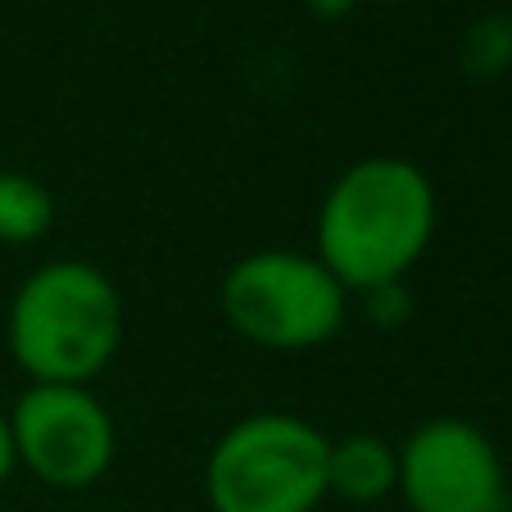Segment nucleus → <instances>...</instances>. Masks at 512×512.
<instances>
[{
    "label": "nucleus",
    "mask_w": 512,
    "mask_h": 512,
    "mask_svg": "<svg viewBox=\"0 0 512 512\" xmlns=\"http://www.w3.org/2000/svg\"><path fill=\"white\" fill-rule=\"evenodd\" d=\"M377 5H399V0H377Z\"/></svg>",
    "instance_id": "11"
},
{
    "label": "nucleus",
    "mask_w": 512,
    "mask_h": 512,
    "mask_svg": "<svg viewBox=\"0 0 512 512\" xmlns=\"http://www.w3.org/2000/svg\"><path fill=\"white\" fill-rule=\"evenodd\" d=\"M435 227L440 200L431 177L404 155H368L327 186L313 223V254L349 295H386L422 263Z\"/></svg>",
    "instance_id": "1"
},
{
    "label": "nucleus",
    "mask_w": 512,
    "mask_h": 512,
    "mask_svg": "<svg viewBox=\"0 0 512 512\" xmlns=\"http://www.w3.org/2000/svg\"><path fill=\"white\" fill-rule=\"evenodd\" d=\"M19 472V454H14V431H10V413L0 408V485Z\"/></svg>",
    "instance_id": "9"
},
{
    "label": "nucleus",
    "mask_w": 512,
    "mask_h": 512,
    "mask_svg": "<svg viewBox=\"0 0 512 512\" xmlns=\"http://www.w3.org/2000/svg\"><path fill=\"white\" fill-rule=\"evenodd\" d=\"M508 512H512V508H508Z\"/></svg>",
    "instance_id": "12"
},
{
    "label": "nucleus",
    "mask_w": 512,
    "mask_h": 512,
    "mask_svg": "<svg viewBox=\"0 0 512 512\" xmlns=\"http://www.w3.org/2000/svg\"><path fill=\"white\" fill-rule=\"evenodd\" d=\"M399 490V445L381 435L354 431L331 440L327 449V499L372 508Z\"/></svg>",
    "instance_id": "7"
},
{
    "label": "nucleus",
    "mask_w": 512,
    "mask_h": 512,
    "mask_svg": "<svg viewBox=\"0 0 512 512\" xmlns=\"http://www.w3.org/2000/svg\"><path fill=\"white\" fill-rule=\"evenodd\" d=\"M14 454L50 490H87L105 481L118 454V426L91 386L28 381L10 408Z\"/></svg>",
    "instance_id": "5"
},
{
    "label": "nucleus",
    "mask_w": 512,
    "mask_h": 512,
    "mask_svg": "<svg viewBox=\"0 0 512 512\" xmlns=\"http://www.w3.org/2000/svg\"><path fill=\"white\" fill-rule=\"evenodd\" d=\"M331 440L295 413H250L204 458L209 512H318Z\"/></svg>",
    "instance_id": "3"
},
{
    "label": "nucleus",
    "mask_w": 512,
    "mask_h": 512,
    "mask_svg": "<svg viewBox=\"0 0 512 512\" xmlns=\"http://www.w3.org/2000/svg\"><path fill=\"white\" fill-rule=\"evenodd\" d=\"M395 494L408 503V512H503V458L476 422L431 417L399 445Z\"/></svg>",
    "instance_id": "6"
},
{
    "label": "nucleus",
    "mask_w": 512,
    "mask_h": 512,
    "mask_svg": "<svg viewBox=\"0 0 512 512\" xmlns=\"http://www.w3.org/2000/svg\"><path fill=\"white\" fill-rule=\"evenodd\" d=\"M55 227V195L32 173L0 168V245H37Z\"/></svg>",
    "instance_id": "8"
},
{
    "label": "nucleus",
    "mask_w": 512,
    "mask_h": 512,
    "mask_svg": "<svg viewBox=\"0 0 512 512\" xmlns=\"http://www.w3.org/2000/svg\"><path fill=\"white\" fill-rule=\"evenodd\" d=\"M313 14H322V19H340V14H349L358 5V0H309Z\"/></svg>",
    "instance_id": "10"
},
{
    "label": "nucleus",
    "mask_w": 512,
    "mask_h": 512,
    "mask_svg": "<svg viewBox=\"0 0 512 512\" xmlns=\"http://www.w3.org/2000/svg\"><path fill=\"white\" fill-rule=\"evenodd\" d=\"M223 322L241 340L272 354H300L340 336L349 290L304 250H250L223 272Z\"/></svg>",
    "instance_id": "4"
},
{
    "label": "nucleus",
    "mask_w": 512,
    "mask_h": 512,
    "mask_svg": "<svg viewBox=\"0 0 512 512\" xmlns=\"http://www.w3.org/2000/svg\"><path fill=\"white\" fill-rule=\"evenodd\" d=\"M5 345L41 386H91L123 349V295L82 259H50L19 281Z\"/></svg>",
    "instance_id": "2"
}]
</instances>
